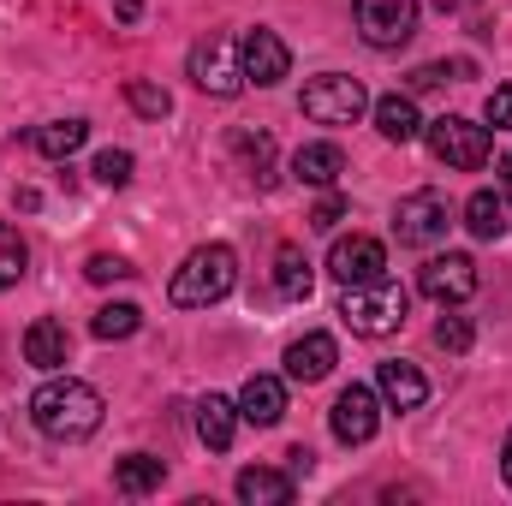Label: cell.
<instances>
[{
	"label": "cell",
	"mask_w": 512,
	"mask_h": 506,
	"mask_svg": "<svg viewBox=\"0 0 512 506\" xmlns=\"http://www.w3.org/2000/svg\"><path fill=\"white\" fill-rule=\"evenodd\" d=\"M30 423H36L48 441H90V435L102 429V393H96L90 381L54 370V376L30 393Z\"/></svg>",
	"instance_id": "1"
},
{
	"label": "cell",
	"mask_w": 512,
	"mask_h": 506,
	"mask_svg": "<svg viewBox=\"0 0 512 506\" xmlns=\"http://www.w3.org/2000/svg\"><path fill=\"white\" fill-rule=\"evenodd\" d=\"M233 280H239L233 245H197V251L173 268L167 298H173L179 310H209V304H221V298L233 292Z\"/></svg>",
	"instance_id": "2"
},
{
	"label": "cell",
	"mask_w": 512,
	"mask_h": 506,
	"mask_svg": "<svg viewBox=\"0 0 512 506\" xmlns=\"http://www.w3.org/2000/svg\"><path fill=\"white\" fill-rule=\"evenodd\" d=\"M405 310H411V298H405V286L399 280H370V286H346V298H340V322L358 334V340H387V334H399L405 328Z\"/></svg>",
	"instance_id": "3"
},
{
	"label": "cell",
	"mask_w": 512,
	"mask_h": 506,
	"mask_svg": "<svg viewBox=\"0 0 512 506\" xmlns=\"http://www.w3.org/2000/svg\"><path fill=\"white\" fill-rule=\"evenodd\" d=\"M423 137H429V155L453 173H477L489 167L495 155V131L477 126V120H459V114H441V120H423Z\"/></svg>",
	"instance_id": "4"
},
{
	"label": "cell",
	"mask_w": 512,
	"mask_h": 506,
	"mask_svg": "<svg viewBox=\"0 0 512 506\" xmlns=\"http://www.w3.org/2000/svg\"><path fill=\"white\" fill-rule=\"evenodd\" d=\"M447 227H453V203H447V191H429V185H423V191H405L399 209H393V233H399V245H411V251L441 245Z\"/></svg>",
	"instance_id": "5"
},
{
	"label": "cell",
	"mask_w": 512,
	"mask_h": 506,
	"mask_svg": "<svg viewBox=\"0 0 512 506\" xmlns=\"http://www.w3.org/2000/svg\"><path fill=\"white\" fill-rule=\"evenodd\" d=\"M304 120H316V126H352L364 108H370V90L358 84V78H346V72H322V78H310L304 84Z\"/></svg>",
	"instance_id": "6"
},
{
	"label": "cell",
	"mask_w": 512,
	"mask_h": 506,
	"mask_svg": "<svg viewBox=\"0 0 512 506\" xmlns=\"http://www.w3.org/2000/svg\"><path fill=\"white\" fill-rule=\"evenodd\" d=\"M191 84L203 90V96H239L245 90V60H239V42L233 36H203L197 48H191Z\"/></svg>",
	"instance_id": "7"
},
{
	"label": "cell",
	"mask_w": 512,
	"mask_h": 506,
	"mask_svg": "<svg viewBox=\"0 0 512 506\" xmlns=\"http://www.w3.org/2000/svg\"><path fill=\"white\" fill-rule=\"evenodd\" d=\"M352 12H358V36L370 42V48H405L411 36H417V0H352Z\"/></svg>",
	"instance_id": "8"
},
{
	"label": "cell",
	"mask_w": 512,
	"mask_h": 506,
	"mask_svg": "<svg viewBox=\"0 0 512 506\" xmlns=\"http://www.w3.org/2000/svg\"><path fill=\"white\" fill-rule=\"evenodd\" d=\"M465 227H471L477 239H507L512 233V155L495 161V185L471 191V203H465Z\"/></svg>",
	"instance_id": "9"
},
{
	"label": "cell",
	"mask_w": 512,
	"mask_h": 506,
	"mask_svg": "<svg viewBox=\"0 0 512 506\" xmlns=\"http://www.w3.org/2000/svg\"><path fill=\"white\" fill-rule=\"evenodd\" d=\"M328 423H334V441H346V447L376 441V429H382V393H376V387H364V381H352V387L334 399Z\"/></svg>",
	"instance_id": "10"
},
{
	"label": "cell",
	"mask_w": 512,
	"mask_h": 506,
	"mask_svg": "<svg viewBox=\"0 0 512 506\" xmlns=\"http://www.w3.org/2000/svg\"><path fill=\"white\" fill-rule=\"evenodd\" d=\"M417 286H423V298H435V304L447 310V304H465V298L483 286V274H477V262L465 251H447V256H429V262H423Z\"/></svg>",
	"instance_id": "11"
},
{
	"label": "cell",
	"mask_w": 512,
	"mask_h": 506,
	"mask_svg": "<svg viewBox=\"0 0 512 506\" xmlns=\"http://www.w3.org/2000/svg\"><path fill=\"white\" fill-rule=\"evenodd\" d=\"M328 274H334L340 286H370V280H382L387 274V245L382 239H370V233L334 239V251H328Z\"/></svg>",
	"instance_id": "12"
},
{
	"label": "cell",
	"mask_w": 512,
	"mask_h": 506,
	"mask_svg": "<svg viewBox=\"0 0 512 506\" xmlns=\"http://www.w3.org/2000/svg\"><path fill=\"white\" fill-rule=\"evenodd\" d=\"M239 60H245V84H256V90H268V84H280L292 72V48L274 30H262V24L239 42Z\"/></svg>",
	"instance_id": "13"
},
{
	"label": "cell",
	"mask_w": 512,
	"mask_h": 506,
	"mask_svg": "<svg viewBox=\"0 0 512 506\" xmlns=\"http://www.w3.org/2000/svg\"><path fill=\"white\" fill-rule=\"evenodd\" d=\"M24 364H36L42 376L66 370V364H72V334H66V322H54V316L30 322V328H24Z\"/></svg>",
	"instance_id": "14"
},
{
	"label": "cell",
	"mask_w": 512,
	"mask_h": 506,
	"mask_svg": "<svg viewBox=\"0 0 512 506\" xmlns=\"http://www.w3.org/2000/svg\"><path fill=\"white\" fill-rule=\"evenodd\" d=\"M280 364H286V381H304V387H310V381H322L340 364V346H334V334H304V340L286 346Z\"/></svg>",
	"instance_id": "15"
},
{
	"label": "cell",
	"mask_w": 512,
	"mask_h": 506,
	"mask_svg": "<svg viewBox=\"0 0 512 506\" xmlns=\"http://www.w3.org/2000/svg\"><path fill=\"white\" fill-rule=\"evenodd\" d=\"M340 173H346L340 143H298V149H292V179H298V185L334 191V185H340Z\"/></svg>",
	"instance_id": "16"
},
{
	"label": "cell",
	"mask_w": 512,
	"mask_h": 506,
	"mask_svg": "<svg viewBox=\"0 0 512 506\" xmlns=\"http://www.w3.org/2000/svg\"><path fill=\"white\" fill-rule=\"evenodd\" d=\"M239 417L256 423V429H274L286 417V381L280 376H251L239 387Z\"/></svg>",
	"instance_id": "17"
},
{
	"label": "cell",
	"mask_w": 512,
	"mask_h": 506,
	"mask_svg": "<svg viewBox=\"0 0 512 506\" xmlns=\"http://www.w3.org/2000/svg\"><path fill=\"white\" fill-rule=\"evenodd\" d=\"M376 393H382L393 411H417V405L429 399V381H423V370H417V364L393 358V364H382V370H376Z\"/></svg>",
	"instance_id": "18"
},
{
	"label": "cell",
	"mask_w": 512,
	"mask_h": 506,
	"mask_svg": "<svg viewBox=\"0 0 512 506\" xmlns=\"http://www.w3.org/2000/svg\"><path fill=\"white\" fill-rule=\"evenodd\" d=\"M239 399H221V393H209L203 405H197V435H203V447L209 453H227L233 447V435H239Z\"/></svg>",
	"instance_id": "19"
},
{
	"label": "cell",
	"mask_w": 512,
	"mask_h": 506,
	"mask_svg": "<svg viewBox=\"0 0 512 506\" xmlns=\"http://www.w3.org/2000/svg\"><path fill=\"white\" fill-rule=\"evenodd\" d=\"M239 501L245 506H286L292 501V471H274V465L239 471Z\"/></svg>",
	"instance_id": "20"
},
{
	"label": "cell",
	"mask_w": 512,
	"mask_h": 506,
	"mask_svg": "<svg viewBox=\"0 0 512 506\" xmlns=\"http://www.w3.org/2000/svg\"><path fill=\"white\" fill-rule=\"evenodd\" d=\"M84 137H90V120H48V126L30 131V149L48 155V161H66V155L84 149Z\"/></svg>",
	"instance_id": "21"
},
{
	"label": "cell",
	"mask_w": 512,
	"mask_h": 506,
	"mask_svg": "<svg viewBox=\"0 0 512 506\" xmlns=\"http://www.w3.org/2000/svg\"><path fill=\"white\" fill-rule=\"evenodd\" d=\"M376 131H382L387 143H417V137H423L417 102H411V96H382V102H376Z\"/></svg>",
	"instance_id": "22"
},
{
	"label": "cell",
	"mask_w": 512,
	"mask_h": 506,
	"mask_svg": "<svg viewBox=\"0 0 512 506\" xmlns=\"http://www.w3.org/2000/svg\"><path fill=\"white\" fill-rule=\"evenodd\" d=\"M233 155L245 161V179H251L256 191L274 185V137H268V131H239V137H233Z\"/></svg>",
	"instance_id": "23"
},
{
	"label": "cell",
	"mask_w": 512,
	"mask_h": 506,
	"mask_svg": "<svg viewBox=\"0 0 512 506\" xmlns=\"http://www.w3.org/2000/svg\"><path fill=\"white\" fill-rule=\"evenodd\" d=\"M161 477H167V465L149 459V453H126V459L114 465V489H120V495H155Z\"/></svg>",
	"instance_id": "24"
},
{
	"label": "cell",
	"mask_w": 512,
	"mask_h": 506,
	"mask_svg": "<svg viewBox=\"0 0 512 506\" xmlns=\"http://www.w3.org/2000/svg\"><path fill=\"white\" fill-rule=\"evenodd\" d=\"M274 292L280 298H310V256L298 251V245L274 251Z\"/></svg>",
	"instance_id": "25"
},
{
	"label": "cell",
	"mask_w": 512,
	"mask_h": 506,
	"mask_svg": "<svg viewBox=\"0 0 512 506\" xmlns=\"http://www.w3.org/2000/svg\"><path fill=\"white\" fill-rule=\"evenodd\" d=\"M137 328H143V310H137V304H102L96 322H90L96 340H131Z\"/></svg>",
	"instance_id": "26"
},
{
	"label": "cell",
	"mask_w": 512,
	"mask_h": 506,
	"mask_svg": "<svg viewBox=\"0 0 512 506\" xmlns=\"http://www.w3.org/2000/svg\"><path fill=\"white\" fill-rule=\"evenodd\" d=\"M24 268H30V245L18 239V227H6V221H0V292H6V286H18V280H24Z\"/></svg>",
	"instance_id": "27"
},
{
	"label": "cell",
	"mask_w": 512,
	"mask_h": 506,
	"mask_svg": "<svg viewBox=\"0 0 512 506\" xmlns=\"http://www.w3.org/2000/svg\"><path fill=\"white\" fill-rule=\"evenodd\" d=\"M126 102H131V114H143V120H167V114H173V96H167L161 84H149V78H131Z\"/></svg>",
	"instance_id": "28"
},
{
	"label": "cell",
	"mask_w": 512,
	"mask_h": 506,
	"mask_svg": "<svg viewBox=\"0 0 512 506\" xmlns=\"http://www.w3.org/2000/svg\"><path fill=\"white\" fill-rule=\"evenodd\" d=\"M471 340H477V328H471V316H453V310H447V316L435 322V346H441V352H453V358H465V352H471Z\"/></svg>",
	"instance_id": "29"
},
{
	"label": "cell",
	"mask_w": 512,
	"mask_h": 506,
	"mask_svg": "<svg viewBox=\"0 0 512 506\" xmlns=\"http://www.w3.org/2000/svg\"><path fill=\"white\" fill-rule=\"evenodd\" d=\"M131 167H137V161H131L126 149H102V155L90 161V173H96L102 185H114V191H120V185H131Z\"/></svg>",
	"instance_id": "30"
},
{
	"label": "cell",
	"mask_w": 512,
	"mask_h": 506,
	"mask_svg": "<svg viewBox=\"0 0 512 506\" xmlns=\"http://www.w3.org/2000/svg\"><path fill=\"white\" fill-rule=\"evenodd\" d=\"M137 268H131L126 256H90L84 262V280H96V286H108V280H131Z\"/></svg>",
	"instance_id": "31"
},
{
	"label": "cell",
	"mask_w": 512,
	"mask_h": 506,
	"mask_svg": "<svg viewBox=\"0 0 512 506\" xmlns=\"http://www.w3.org/2000/svg\"><path fill=\"white\" fill-rule=\"evenodd\" d=\"M340 221H346V197H334V191H328V197L310 209V227H316V233H334Z\"/></svg>",
	"instance_id": "32"
},
{
	"label": "cell",
	"mask_w": 512,
	"mask_h": 506,
	"mask_svg": "<svg viewBox=\"0 0 512 506\" xmlns=\"http://www.w3.org/2000/svg\"><path fill=\"white\" fill-rule=\"evenodd\" d=\"M489 126H495V131H512V84H501V90L489 96Z\"/></svg>",
	"instance_id": "33"
},
{
	"label": "cell",
	"mask_w": 512,
	"mask_h": 506,
	"mask_svg": "<svg viewBox=\"0 0 512 506\" xmlns=\"http://www.w3.org/2000/svg\"><path fill=\"white\" fill-rule=\"evenodd\" d=\"M447 84V66H417L411 72V90H441Z\"/></svg>",
	"instance_id": "34"
},
{
	"label": "cell",
	"mask_w": 512,
	"mask_h": 506,
	"mask_svg": "<svg viewBox=\"0 0 512 506\" xmlns=\"http://www.w3.org/2000/svg\"><path fill=\"white\" fill-rule=\"evenodd\" d=\"M310 459H316V453H310V447H292V453H286V471H292V477H298V471H310Z\"/></svg>",
	"instance_id": "35"
},
{
	"label": "cell",
	"mask_w": 512,
	"mask_h": 506,
	"mask_svg": "<svg viewBox=\"0 0 512 506\" xmlns=\"http://www.w3.org/2000/svg\"><path fill=\"white\" fill-rule=\"evenodd\" d=\"M501 477L512 483V429H507V447H501Z\"/></svg>",
	"instance_id": "36"
},
{
	"label": "cell",
	"mask_w": 512,
	"mask_h": 506,
	"mask_svg": "<svg viewBox=\"0 0 512 506\" xmlns=\"http://www.w3.org/2000/svg\"><path fill=\"white\" fill-rule=\"evenodd\" d=\"M137 12H143V0H120V18H126V24L137 18Z\"/></svg>",
	"instance_id": "37"
}]
</instances>
